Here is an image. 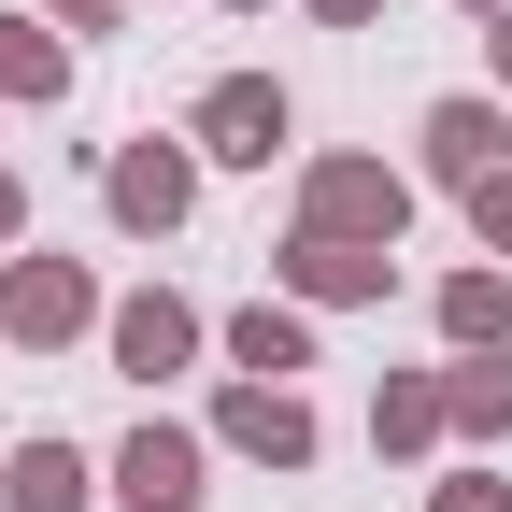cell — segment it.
Instances as JSON below:
<instances>
[{
    "instance_id": "1",
    "label": "cell",
    "mask_w": 512,
    "mask_h": 512,
    "mask_svg": "<svg viewBox=\"0 0 512 512\" xmlns=\"http://www.w3.org/2000/svg\"><path fill=\"white\" fill-rule=\"evenodd\" d=\"M100 313H114V299H100L86 256H57V242H15V256H0V342L57 356V342H86Z\"/></svg>"
},
{
    "instance_id": "2",
    "label": "cell",
    "mask_w": 512,
    "mask_h": 512,
    "mask_svg": "<svg viewBox=\"0 0 512 512\" xmlns=\"http://www.w3.org/2000/svg\"><path fill=\"white\" fill-rule=\"evenodd\" d=\"M200 171H214V157L185 143V128H143V143L100 157V214H114L128 242H171L185 214H200Z\"/></svg>"
},
{
    "instance_id": "3",
    "label": "cell",
    "mask_w": 512,
    "mask_h": 512,
    "mask_svg": "<svg viewBox=\"0 0 512 512\" xmlns=\"http://www.w3.org/2000/svg\"><path fill=\"white\" fill-rule=\"evenodd\" d=\"M185 143H200L214 171H271V157H299V100L271 72H214L200 114H185Z\"/></svg>"
},
{
    "instance_id": "4",
    "label": "cell",
    "mask_w": 512,
    "mask_h": 512,
    "mask_svg": "<svg viewBox=\"0 0 512 512\" xmlns=\"http://www.w3.org/2000/svg\"><path fill=\"white\" fill-rule=\"evenodd\" d=\"M299 228L399 242V228H413V171H384V157H299Z\"/></svg>"
},
{
    "instance_id": "5",
    "label": "cell",
    "mask_w": 512,
    "mask_h": 512,
    "mask_svg": "<svg viewBox=\"0 0 512 512\" xmlns=\"http://www.w3.org/2000/svg\"><path fill=\"white\" fill-rule=\"evenodd\" d=\"M200 427H214V456H256V470H313V441H328L299 384H256V370L214 384V413H200Z\"/></svg>"
},
{
    "instance_id": "6",
    "label": "cell",
    "mask_w": 512,
    "mask_h": 512,
    "mask_svg": "<svg viewBox=\"0 0 512 512\" xmlns=\"http://www.w3.org/2000/svg\"><path fill=\"white\" fill-rule=\"evenodd\" d=\"M214 498V427H171V413H143L114 441V512H200Z\"/></svg>"
},
{
    "instance_id": "7",
    "label": "cell",
    "mask_w": 512,
    "mask_h": 512,
    "mask_svg": "<svg viewBox=\"0 0 512 512\" xmlns=\"http://www.w3.org/2000/svg\"><path fill=\"white\" fill-rule=\"evenodd\" d=\"M271 285H285V299H313V313H370V299H399V242H328V228H285Z\"/></svg>"
},
{
    "instance_id": "8",
    "label": "cell",
    "mask_w": 512,
    "mask_h": 512,
    "mask_svg": "<svg viewBox=\"0 0 512 512\" xmlns=\"http://www.w3.org/2000/svg\"><path fill=\"white\" fill-rule=\"evenodd\" d=\"M200 342H214V328H200V299H185V285H128V299L100 313V356H114L128 384H171Z\"/></svg>"
},
{
    "instance_id": "9",
    "label": "cell",
    "mask_w": 512,
    "mask_h": 512,
    "mask_svg": "<svg viewBox=\"0 0 512 512\" xmlns=\"http://www.w3.org/2000/svg\"><path fill=\"white\" fill-rule=\"evenodd\" d=\"M498 143H512V128H498V100H484V86H456V100H427V128H413V171L470 200V185H498V171H512Z\"/></svg>"
},
{
    "instance_id": "10",
    "label": "cell",
    "mask_w": 512,
    "mask_h": 512,
    "mask_svg": "<svg viewBox=\"0 0 512 512\" xmlns=\"http://www.w3.org/2000/svg\"><path fill=\"white\" fill-rule=\"evenodd\" d=\"M214 342H228V370H256V384H299V370H313V299L271 285V299H242Z\"/></svg>"
},
{
    "instance_id": "11",
    "label": "cell",
    "mask_w": 512,
    "mask_h": 512,
    "mask_svg": "<svg viewBox=\"0 0 512 512\" xmlns=\"http://www.w3.org/2000/svg\"><path fill=\"white\" fill-rule=\"evenodd\" d=\"M427 313H441V356H498V342H512V271H498V256H470V271L427 285Z\"/></svg>"
},
{
    "instance_id": "12",
    "label": "cell",
    "mask_w": 512,
    "mask_h": 512,
    "mask_svg": "<svg viewBox=\"0 0 512 512\" xmlns=\"http://www.w3.org/2000/svg\"><path fill=\"white\" fill-rule=\"evenodd\" d=\"M441 441H456V413H441V370H384L370 384V456H441Z\"/></svg>"
},
{
    "instance_id": "13",
    "label": "cell",
    "mask_w": 512,
    "mask_h": 512,
    "mask_svg": "<svg viewBox=\"0 0 512 512\" xmlns=\"http://www.w3.org/2000/svg\"><path fill=\"white\" fill-rule=\"evenodd\" d=\"M0 512H100V470L43 427V441H15V456H0Z\"/></svg>"
},
{
    "instance_id": "14",
    "label": "cell",
    "mask_w": 512,
    "mask_h": 512,
    "mask_svg": "<svg viewBox=\"0 0 512 512\" xmlns=\"http://www.w3.org/2000/svg\"><path fill=\"white\" fill-rule=\"evenodd\" d=\"M441 413H456V441H512V342L498 356H441Z\"/></svg>"
},
{
    "instance_id": "15",
    "label": "cell",
    "mask_w": 512,
    "mask_h": 512,
    "mask_svg": "<svg viewBox=\"0 0 512 512\" xmlns=\"http://www.w3.org/2000/svg\"><path fill=\"white\" fill-rule=\"evenodd\" d=\"M0 100H72V29L0 15Z\"/></svg>"
},
{
    "instance_id": "16",
    "label": "cell",
    "mask_w": 512,
    "mask_h": 512,
    "mask_svg": "<svg viewBox=\"0 0 512 512\" xmlns=\"http://www.w3.org/2000/svg\"><path fill=\"white\" fill-rule=\"evenodd\" d=\"M470 242L498 256V271H512V171H498V185H470Z\"/></svg>"
},
{
    "instance_id": "17",
    "label": "cell",
    "mask_w": 512,
    "mask_h": 512,
    "mask_svg": "<svg viewBox=\"0 0 512 512\" xmlns=\"http://www.w3.org/2000/svg\"><path fill=\"white\" fill-rule=\"evenodd\" d=\"M427 512H512V484H498V470H441V484H427Z\"/></svg>"
},
{
    "instance_id": "18",
    "label": "cell",
    "mask_w": 512,
    "mask_h": 512,
    "mask_svg": "<svg viewBox=\"0 0 512 512\" xmlns=\"http://www.w3.org/2000/svg\"><path fill=\"white\" fill-rule=\"evenodd\" d=\"M43 29H128V0H29Z\"/></svg>"
},
{
    "instance_id": "19",
    "label": "cell",
    "mask_w": 512,
    "mask_h": 512,
    "mask_svg": "<svg viewBox=\"0 0 512 512\" xmlns=\"http://www.w3.org/2000/svg\"><path fill=\"white\" fill-rule=\"evenodd\" d=\"M15 242H29V185L0 171V256H15Z\"/></svg>"
},
{
    "instance_id": "20",
    "label": "cell",
    "mask_w": 512,
    "mask_h": 512,
    "mask_svg": "<svg viewBox=\"0 0 512 512\" xmlns=\"http://www.w3.org/2000/svg\"><path fill=\"white\" fill-rule=\"evenodd\" d=\"M384 15V0H313V29H370Z\"/></svg>"
},
{
    "instance_id": "21",
    "label": "cell",
    "mask_w": 512,
    "mask_h": 512,
    "mask_svg": "<svg viewBox=\"0 0 512 512\" xmlns=\"http://www.w3.org/2000/svg\"><path fill=\"white\" fill-rule=\"evenodd\" d=\"M484 57H498V100H512V15H484Z\"/></svg>"
},
{
    "instance_id": "22",
    "label": "cell",
    "mask_w": 512,
    "mask_h": 512,
    "mask_svg": "<svg viewBox=\"0 0 512 512\" xmlns=\"http://www.w3.org/2000/svg\"><path fill=\"white\" fill-rule=\"evenodd\" d=\"M456 15H512V0H456Z\"/></svg>"
},
{
    "instance_id": "23",
    "label": "cell",
    "mask_w": 512,
    "mask_h": 512,
    "mask_svg": "<svg viewBox=\"0 0 512 512\" xmlns=\"http://www.w3.org/2000/svg\"><path fill=\"white\" fill-rule=\"evenodd\" d=\"M228 15H271V0H228Z\"/></svg>"
}]
</instances>
